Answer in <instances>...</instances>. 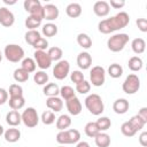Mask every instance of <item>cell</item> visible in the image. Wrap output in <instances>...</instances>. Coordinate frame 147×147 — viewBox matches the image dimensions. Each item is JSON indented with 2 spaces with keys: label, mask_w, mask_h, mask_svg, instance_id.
<instances>
[{
  "label": "cell",
  "mask_w": 147,
  "mask_h": 147,
  "mask_svg": "<svg viewBox=\"0 0 147 147\" xmlns=\"http://www.w3.org/2000/svg\"><path fill=\"white\" fill-rule=\"evenodd\" d=\"M129 23H130L129 14L125 11H119L115 16L100 21L98 24V29L101 33L108 34V33H111V32H115L117 30L125 28Z\"/></svg>",
  "instance_id": "6da1fadb"
},
{
  "label": "cell",
  "mask_w": 147,
  "mask_h": 147,
  "mask_svg": "<svg viewBox=\"0 0 147 147\" xmlns=\"http://www.w3.org/2000/svg\"><path fill=\"white\" fill-rule=\"evenodd\" d=\"M85 107L87 108V110L92 115H95V116L101 115L105 110V105H103V101H102L101 96L99 94H95V93H92V94L86 96Z\"/></svg>",
  "instance_id": "7a4b0ae2"
},
{
  "label": "cell",
  "mask_w": 147,
  "mask_h": 147,
  "mask_svg": "<svg viewBox=\"0 0 147 147\" xmlns=\"http://www.w3.org/2000/svg\"><path fill=\"white\" fill-rule=\"evenodd\" d=\"M129 34L126 33H116L114 36H111L108 40H107V47L109 51L117 53L124 49L125 45L129 42Z\"/></svg>",
  "instance_id": "3957f363"
},
{
  "label": "cell",
  "mask_w": 147,
  "mask_h": 147,
  "mask_svg": "<svg viewBox=\"0 0 147 147\" xmlns=\"http://www.w3.org/2000/svg\"><path fill=\"white\" fill-rule=\"evenodd\" d=\"M80 139V133L76 129H70V130H64L60 131L56 134V141L60 145H71V144H77Z\"/></svg>",
  "instance_id": "277c9868"
},
{
  "label": "cell",
  "mask_w": 147,
  "mask_h": 147,
  "mask_svg": "<svg viewBox=\"0 0 147 147\" xmlns=\"http://www.w3.org/2000/svg\"><path fill=\"white\" fill-rule=\"evenodd\" d=\"M3 55L9 62L16 63L24 59V49L16 44H8L3 49Z\"/></svg>",
  "instance_id": "5b68a950"
},
{
  "label": "cell",
  "mask_w": 147,
  "mask_h": 147,
  "mask_svg": "<svg viewBox=\"0 0 147 147\" xmlns=\"http://www.w3.org/2000/svg\"><path fill=\"white\" fill-rule=\"evenodd\" d=\"M21 118H22V123L26 126V127H34L38 125L40 118L39 115L37 113V110L33 107H28L22 114H21Z\"/></svg>",
  "instance_id": "8992f818"
},
{
  "label": "cell",
  "mask_w": 147,
  "mask_h": 147,
  "mask_svg": "<svg viewBox=\"0 0 147 147\" xmlns=\"http://www.w3.org/2000/svg\"><path fill=\"white\" fill-rule=\"evenodd\" d=\"M123 92L126 94H134L139 91L140 88V79L136 74H130L129 76H126L125 80L123 82L122 85Z\"/></svg>",
  "instance_id": "52a82bcc"
},
{
  "label": "cell",
  "mask_w": 147,
  "mask_h": 147,
  "mask_svg": "<svg viewBox=\"0 0 147 147\" xmlns=\"http://www.w3.org/2000/svg\"><path fill=\"white\" fill-rule=\"evenodd\" d=\"M90 79L93 86H102L106 80V70L101 65H95L90 72Z\"/></svg>",
  "instance_id": "ba28073f"
},
{
  "label": "cell",
  "mask_w": 147,
  "mask_h": 147,
  "mask_svg": "<svg viewBox=\"0 0 147 147\" xmlns=\"http://www.w3.org/2000/svg\"><path fill=\"white\" fill-rule=\"evenodd\" d=\"M70 72V64L67 60H60L53 68V76L59 79L62 80L64 79Z\"/></svg>",
  "instance_id": "9c48e42d"
},
{
  "label": "cell",
  "mask_w": 147,
  "mask_h": 147,
  "mask_svg": "<svg viewBox=\"0 0 147 147\" xmlns=\"http://www.w3.org/2000/svg\"><path fill=\"white\" fill-rule=\"evenodd\" d=\"M33 55H34V62H36V64L41 70L48 69L51 67L52 60H51V57H49V55L47 54L46 51H36Z\"/></svg>",
  "instance_id": "30bf717a"
},
{
  "label": "cell",
  "mask_w": 147,
  "mask_h": 147,
  "mask_svg": "<svg viewBox=\"0 0 147 147\" xmlns=\"http://www.w3.org/2000/svg\"><path fill=\"white\" fill-rule=\"evenodd\" d=\"M15 22V16L14 14L6 7H0V24L9 28L14 24Z\"/></svg>",
  "instance_id": "8fae6325"
},
{
  "label": "cell",
  "mask_w": 147,
  "mask_h": 147,
  "mask_svg": "<svg viewBox=\"0 0 147 147\" xmlns=\"http://www.w3.org/2000/svg\"><path fill=\"white\" fill-rule=\"evenodd\" d=\"M65 106H67V109H68L70 115L77 116L82 113V103H80V100L77 96H74V98L67 100Z\"/></svg>",
  "instance_id": "7c38bea8"
},
{
  "label": "cell",
  "mask_w": 147,
  "mask_h": 147,
  "mask_svg": "<svg viewBox=\"0 0 147 147\" xmlns=\"http://www.w3.org/2000/svg\"><path fill=\"white\" fill-rule=\"evenodd\" d=\"M93 11H94V14H95L96 16H99V17H105V16H107V15L109 14V11H110V6H109V3H108L107 1H103V0L96 1V2H94V5H93Z\"/></svg>",
  "instance_id": "4fadbf2b"
},
{
  "label": "cell",
  "mask_w": 147,
  "mask_h": 147,
  "mask_svg": "<svg viewBox=\"0 0 147 147\" xmlns=\"http://www.w3.org/2000/svg\"><path fill=\"white\" fill-rule=\"evenodd\" d=\"M77 65L82 70H87L92 65V56L88 52H80L77 55Z\"/></svg>",
  "instance_id": "5bb4252c"
},
{
  "label": "cell",
  "mask_w": 147,
  "mask_h": 147,
  "mask_svg": "<svg viewBox=\"0 0 147 147\" xmlns=\"http://www.w3.org/2000/svg\"><path fill=\"white\" fill-rule=\"evenodd\" d=\"M59 8L53 3H47L44 6V20L46 21H54L59 17Z\"/></svg>",
  "instance_id": "9a60e30c"
},
{
  "label": "cell",
  "mask_w": 147,
  "mask_h": 147,
  "mask_svg": "<svg viewBox=\"0 0 147 147\" xmlns=\"http://www.w3.org/2000/svg\"><path fill=\"white\" fill-rule=\"evenodd\" d=\"M46 106L53 113H57V111H61L62 110V108H63V101L59 96H51V98H47Z\"/></svg>",
  "instance_id": "2e32d148"
},
{
  "label": "cell",
  "mask_w": 147,
  "mask_h": 147,
  "mask_svg": "<svg viewBox=\"0 0 147 147\" xmlns=\"http://www.w3.org/2000/svg\"><path fill=\"white\" fill-rule=\"evenodd\" d=\"M130 108V103L126 99H117L114 101L113 103V109L116 114H119V115H123L125 114Z\"/></svg>",
  "instance_id": "e0dca14e"
},
{
  "label": "cell",
  "mask_w": 147,
  "mask_h": 147,
  "mask_svg": "<svg viewBox=\"0 0 147 147\" xmlns=\"http://www.w3.org/2000/svg\"><path fill=\"white\" fill-rule=\"evenodd\" d=\"M6 122L11 127H15V126L20 125L22 123V118H21V114L18 113V110H10V111H8L7 115H6Z\"/></svg>",
  "instance_id": "ac0fdd59"
},
{
  "label": "cell",
  "mask_w": 147,
  "mask_h": 147,
  "mask_svg": "<svg viewBox=\"0 0 147 147\" xmlns=\"http://www.w3.org/2000/svg\"><path fill=\"white\" fill-rule=\"evenodd\" d=\"M3 137H5V140L7 142H16L20 140L21 138V131L18 129H15V127H10L8 130H6L3 132Z\"/></svg>",
  "instance_id": "d6986e66"
},
{
  "label": "cell",
  "mask_w": 147,
  "mask_h": 147,
  "mask_svg": "<svg viewBox=\"0 0 147 147\" xmlns=\"http://www.w3.org/2000/svg\"><path fill=\"white\" fill-rule=\"evenodd\" d=\"M71 125V117L67 114H62L56 118V129L60 131L67 130Z\"/></svg>",
  "instance_id": "ffe728a7"
},
{
  "label": "cell",
  "mask_w": 147,
  "mask_h": 147,
  "mask_svg": "<svg viewBox=\"0 0 147 147\" xmlns=\"http://www.w3.org/2000/svg\"><path fill=\"white\" fill-rule=\"evenodd\" d=\"M65 13L69 17L71 18H76V17H79L80 14H82V6L77 2H71L65 8Z\"/></svg>",
  "instance_id": "44dd1931"
},
{
  "label": "cell",
  "mask_w": 147,
  "mask_h": 147,
  "mask_svg": "<svg viewBox=\"0 0 147 147\" xmlns=\"http://www.w3.org/2000/svg\"><path fill=\"white\" fill-rule=\"evenodd\" d=\"M95 145L98 147H109L110 145V136L107 134L106 132H99L94 137Z\"/></svg>",
  "instance_id": "7402d4cb"
},
{
  "label": "cell",
  "mask_w": 147,
  "mask_h": 147,
  "mask_svg": "<svg viewBox=\"0 0 147 147\" xmlns=\"http://www.w3.org/2000/svg\"><path fill=\"white\" fill-rule=\"evenodd\" d=\"M42 92H44V94L47 95L48 98H51V96H57V95L60 94V87H59V85L55 84V83H48V84H46V85L44 86Z\"/></svg>",
  "instance_id": "603a6c76"
},
{
  "label": "cell",
  "mask_w": 147,
  "mask_h": 147,
  "mask_svg": "<svg viewBox=\"0 0 147 147\" xmlns=\"http://www.w3.org/2000/svg\"><path fill=\"white\" fill-rule=\"evenodd\" d=\"M131 47L136 54H142L146 48V42L142 38H134L131 42Z\"/></svg>",
  "instance_id": "cb8c5ba5"
},
{
  "label": "cell",
  "mask_w": 147,
  "mask_h": 147,
  "mask_svg": "<svg viewBox=\"0 0 147 147\" xmlns=\"http://www.w3.org/2000/svg\"><path fill=\"white\" fill-rule=\"evenodd\" d=\"M142 65H144L142 60H141L139 56H132V57H130V60H129V62H127L129 69H130L131 71H134V72L140 71V70L142 69Z\"/></svg>",
  "instance_id": "d4e9b609"
},
{
  "label": "cell",
  "mask_w": 147,
  "mask_h": 147,
  "mask_svg": "<svg viewBox=\"0 0 147 147\" xmlns=\"http://www.w3.org/2000/svg\"><path fill=\"white\" fill-rule=\"evenodd\" d=\"M77 44L82 47V48H85V49H88L92 47V39L88 34L86 33H79L77 36Z\"/></svg>",
  "instance_id": "484cf974"
},
{
  "label": "cell",
  "mask_w": 147,
  "mask_h": 147,
  "mask_svg": "<svg viewBox=\"0 0 147 147\" xmlns=\"http://www.w3.org/2000/svg\"><path fill=\"white\" fill-rule=\"evenodd\" d=\"M24 37H25V41L29 45H31V46H33L41 38L40 32L37 31V30H29V31H26V33H25Z\"/></svg>",
  "instance_id": "4316f807"
},
{
  "label": "cell",
  "mask_w": 147,
  "mask_h": 147,
  "mask_svg": "<svg viewBox=\"0 0 147 147\" xmlns=\"http://www.w3.org/2000/svg\"><path fill=\"white\" fill-rule=\"evenodd\" d=\"M41 32H42V34L45 37H54L57 33V26H56V24L48 22V23L42 25Z\"/></svg>",
  "instance_id": "83f0119b"
},
{
  "label": "cell",
  "mask_w": 147,
  "mask_h": 147,
  "mask_svg": "<svg viewBox=\"0 0 147 147\" xmlns=\"http://www.w3.org/2000/svg\"><path fill=\"white\" fill-rule=\"evenodd\" d=\"M36 67H37V64H36V62H34L33 59H31V57H24L22 60L21 68L24 69L26 72H29V74L34 72L36 71Z\"/></svg>",
  "instance_id": "f1b7e54d"
},
{
  "label": "cell",
  "mask_w": 147,
  "mask_h": 147,
  "mask_svg": "<svg viewBox=\"0 0 147 147\" xmlns=\"http://www.w3.org/2000/svg\"><path fill=\"white\" fill-rule=\"evenodd\" d=\"M9 107L13 110H20L21 108L24 107L25 105V99L23 96H15V98H9Z\"/></svg>",
  "instance_id": "f546056e"
},
{
  "label": "cell",
  "mask_w": 147,
  "mask_h": 147,
  "mask_svg": "<svg viewBox=\"0 0 147 147\" xmlns=\"http://www.w3.org/2000/svg\"><path fill=\"white\" fill-rule=\"evenodd\" d=\"M108 75L111 77V78H119L122 75H123V68L121 64L118 63H113L109 65L108 68Z\"/></svg>",
  "instance_id": "4dcf8cb0"
},
{
  "label": "cell",
  "mask_w": 147,
  "mask_h": 147,
  "mask_svg": "<svg viewBox=\"0 0 147 147\" xmlns=\"http://www.w3.org/2000/svg\"><path fill=\"white\" fill-rule=\"evenodd\" d=\"M13 77H14L15 82H17V83H24V82H26L29 79V72H26L22 68H17V69H15V71L13 74Z\"/></svg>",
  "instance_id": "1f68e13d"
},
{
  "label": "cell",
  "mask_w": 147,
  "mask_h": 147,
  "mask_svg": "<svg viewBox=\"0 0 147 147\" xmlns=\"http://www.w3.org/2000/svg\"><path fill=\"white\" fill-rule=\"evenodd\" d=\"M95 124H96V126H98V129H99L100 132H105V131H107V130L111 126V122H110V119H109L108 117H106V116H101V117H99V118L96 119Z\"/></svg>",
  "instance_id": "d6a6232c"
},
{
  "label": "cell",
  "mask_w": 147,
  "mask_h": 147,
  "mask_svg": "<svg viewBox=\"0 0 147 147\" xmlns=\"http://www.w3.org/2000/svg\"><path fill=\"white\" fill-rule=\"evenodd\" d=\"M75 93H76L75 90H74L71 86H69V85H64V86H62V87L60 88V95H61V98L64 99L65 101L69 100V99H71V98H74V96H76Z\"/></svg>",
  "instance_id": "836d02e7"
},
{
  "label": "cell",
  "mask_w": 147,
  "mask_h": 147,
  "mask_svg": "<svg viewBox=\"0 0 147 147\" xmlns=\"http://www.w3.org/2000/svg\"><path fill=\"white\" fill-rule=\"evenodd\" d=\"M84 131H85V134L87 137H90V138H94L100 132L99 129H98V126H96V124H95V122H88L85 125Z\"/></svg>",
  "instance_id": "e575fe53"
},
{
  "label": "cell",
  "mask_w": 147,
  "mask_h": 147,
  "mask_svg": "<svg viewBox=\"0 0 147 147\" xmlns=\"http://www.w3.org/2000/svg\"><path fill=\"white\" fill-rule=\"evenodd\" d=\"M24 24H25V26H26L29 30H36L37 28H39V26L41 25V20H38V18H36V17L29 15V16L25 18Z\"/></svg>",
  "instance_id": "d590c367"
},
{
  "label": "cell",
  "mask_w": 147,
  "mask_h": 147,
  "mask_svg": "<svg viewBox=\"0 0 147 147\" xmlns=\"http://www.w3.org/2000/svg\"><path fill=\"white\" fill-rule=\"evenodd\" d=\"M47 54L49 55L52 62H53V61H57V62H59V61L61 60L62 55H63V52H62V49H61L60 47L54 46V47H51V48L48 49Z\"/></svg>",
  "instance_id": "8d00e7d4"
},
{
  "label": "cell",
  "mask_w": 147,
  "mask_h": 147,
  "mask_svg": "<svg viewBox=\"0 0 147 147\" xmlns=\"http://www.w3.org/2000/svg\"><path fill=\"white\" fill-rule=\"evenodd\" d=\"M33 80L37 85H46V83L48 82V75L44 70L37 71L33 75Z\"/></svg>",
  "instance_id": "74e56055"
},
{
  "label": "cell",
  "mask_w": 147,
  "mask_h": 147,
  "mask_svg": "<svg viewBox=\"0 0 147 147\" xmlns=\"http://www.w3.org/2000/svg\"><path fill=\"white\" fill-rule=\"evenodd\" d=\"M41 122L45 124V125H51L55 122L56 117H55V114L52 111V110H45L42 114H41V117H40Z\"/></svg>",
  "instance_id": "f35d334b"
},
{
  "label": "cell",
  "mask_w": 147,
  "mask_h": 147,
  "mask_svg": "<svg viewBox=\"0 0 147 147\" xmlns=\"http://www.w3.org/2000/svg\"><path fill=\"white\" fill-rule=\"evenodd\" d=\"M121 132H122L125 137H133V136L137 133L136 129L131 125V123H130L129 121H126V122H124V123L122 124V126H121Z\"/></svg>",
  "instance_id": "ab89813d"
},
{
  "label": "cell",
  "mask_w": 147,
  "mask_h": 147,
  "mask_svg": "<svg viewBox=\"0 0 147 147\" xmlns=\"http://www.w3.org/2000/svg\"><path fill=\"white\" fill-rule=\"evenodd\" d=\"M8 94L10 98H15V96H23V88L21 85L18 84H11L9 86V91Z\"/></svg>",
  "instance_id": "60d3db41"
},
{
  "label": "cell",
  "mask_w": 147,
  "mask_h": 147,
  "mask_svg": "<svg viewBox=\"0 0 147 147\" xmlns=\"http://www.w3.org/2000/svg\"><path fill=\"white\" fill-rule=\"evenodd\" d=\"M90 90H91V83L85 79L76 85V92H78L80 94H87L90 92Z\"/></svg>",
  "instance_id": "b9f144b4"
},
{
  "label": "cell",
  "mask_w": 147,
  "mask_h": 147,
  "mask_svg": "<svg viewBox=\"0 0 147 147\" xmlns=\"http://www.w3.org/2000/svg\"><path fill=\"white\" fill-rule=\"evenodd\" d=\"M129 122H130V123H131V125L136 129V131H137V132H138V131H140V130L145 126V124H146V123H145V122H144V121H142L138 115L132 116V117L129 119Z\"/></svg>",
  "instance_id": "7bdbcfd3"
},
{
  "label": "cell",
  "mask_w": 147,
  "mask_h": 147,
  "mask_svg": "<svg viewBox=\"0 0 147 147\" xmlns=\"http://www.w3.org/2000/svg\"><path fill=\"white\" fill-rule=\"evenodd\" d=\"M29 14H30V16H33V17L42 21L44 20V6L42 5H39V6L34 7L32 10L29 11Z\"/></svg>",
  "instance_id": "ee69618b"
},
{
  "label": "cell",
  "mask_w": 147,
  "mask_h": 147,
  "mask_svg": "<svg viewBox=\"0 0 147 147\" xmlns=\"http://www.w3.org/2000/svg\"><path fill=\"white\" fill-rule=\"evenodd\" d=\"M70 79H71L72 83H75L77 85L78 83H80V82L84 80V74L82 71H79V70H74L70 74Z\"/></svg>",
  "instance_id": "f6af8a7d"
},
{
  "label": "cell",
  "mask_w": 147,
  "mask_h": 147,
  "mask_svg": "<svg viewBox=\"0 0 147 147\" xmlns=\"http://www.w3.org/2000/svg\"><path fill=\"white\" fill-rule=\"evenodd\" d=\"M39 5H41V2L39 1V0H25L24 2H23V6H24V9H25V11H30V10H32L34 7H37V6H39Z\"/></svg>",
  "instance_id": "bcb514c9"
},
{
  "label": "cell",
  "mask_w": 147,
  "mask_h": 147,
  "mask_svg": "<svg viewBox=\"0 0 147 147\" xmlns=\"http://www.w3.org/2000/svg\"><path fill=\"white\" fill-rule=\"evenodd\" d=\"M36 51H45L47 47H48V41L46 40V38H40L33 46H32Z\"/></svg>",
  "instance_id": "7dc6e473"
},
{
  "label": "cell",
  "mask_w": 147,
  "mask_h": 147,
  "mask_svg": "<svg viewBox=\"0 0 147 147\" xmlns=\"http://www.w3.org/2000/svg\"><path fill=\"white\" fill-rule=\"evenodd\" d=\"M136 24L141 32H147V20L146 18H138L136 21Z\"/></svg>",
  "instance_id": "c3c4849f"
},
{
  "label": "cell",
  "mask_w": 147,
  "mask_h": 147,
  "mask_svg": "<svg viewBox=\"0 0 147 147\" xmlns=\"http://www.w3.org/2000/svg\"><path fill=\"white\" fill-rule=\"evenodd\" d=\"M109 6L110 7H113V8H115V9H119V8H122V7H124V5H125V1L124 0H110L109 2Z\"/></svg>",
  "instance_id": "681fc988"
},
{
  "label": "cell",
  "mask_w": 147,
  "mask_h": 147,
  "mask_svg": "<svg viewBox=\"0 0 147 147\" xmlns=\"http://www.w3.org/2000/svg\"><path fill=\"white\" fill-rule=\"evenodd\" d=\"M8 101V92L5 88H0V105H3Z\"/></svg>",
  "instance_id": "f907efd6"
},
{
  "label": "cell",
  "mask_w": 147,
  "mask_h": 147,
  "mask_svg": "<svg viewBox=\"0 0 147 147\" xmlns=\"http://www.w3.org/2000/svg\"><path fill=\"white\" fill-rule=\"evenodd\" d=\"M139 144L142 146V147H146L147 146V132L144 131L140 133L139 136Z\"/></svg>",
  "instance_id": "816d5d0a"
},
{
  "label": "cell",
  "mask_w": 147,
  "mask_h": 147,
  "mask_svg": "<svg viewBox=\"0 0 147 147\" xmlns=\"http://www.w3.org/2000/svg\"><path fill=\"white\" fill-rule=\"evenodd\" d=\"M145 123H147V108L146 107H142L139 111H138V114H137Z\"/></svg>",
  "instance_id": "f5cc1de1"
},
{
  "label": "cell",
  "mask_w": 147,
  "mask_h": 147,
  "mask_svg": "<svg viewBox=\"0 0 147 147\" xmlns=\"http://www.w3.org/2000/svg\"><path fill=\"white\" fill-rule=\"evenodd\" d=\"M76 147H91V146H90V144L87 141H78Z\"/></svg>",
  "instance_id": "db71d44e"
},
{
  "label": "cell",
  "mask_w": 147,
  "mask_h": 147,
  "mask_svg": "<svg viewBox=\"0 0 147 147\" xmlns=\"http://www.w3.org/2000/svg\"><path fill=\"white\" fill-rule=\"evenodd\" d=\"M3 2L6 5H15L16 3V0H13V1H9V0H3Z\"/></svg>",
  "instance_id": "11a10c76"
},
{
  "label": "cell",
  "mask_w": 147,
  "mask_h": 147,
  "mask_svg": "<svg viewBox=\"0 0 147 147\" xmlns=\"http://www.w3.org/2000/svg\"><path fill=\"white\" fill-rule=\"evenodd\" d=\"M3 132H5V130H3L2 125H0V136H2V134H3Z\"/></svg>",
  "instance_id": "9f6ffc18"
},
{
  "label": "cell",
  "mask_w": 147,
  "mask_h": 147,
  "mask_svg": "<svg viewBox=\"0 0 147 147\" xmlns=\"http://www.w3.org/2000/svg\"><path fill=\"white\" fill-rule=\"evenodd\" d=\"M1 60H2V53H1V51H0V62H1Z\"/></svg>",
  "instance_id": "6f0895ef"
},
{
  "label": "cell",
  "mask_w": 147,
  "mask_h": 147,
  "mask_svg": "<svg viewBox=\"0 0 147 147\" xmlns=\"http://www.w3.org/2000/svg\"><path fill=\"white\" fill-rule=\"evenodd\" d=\"M59 147H64V145H62V146H59Z\"/></svg>",
  "instance_id": "680465c9"
}]
</instances>
